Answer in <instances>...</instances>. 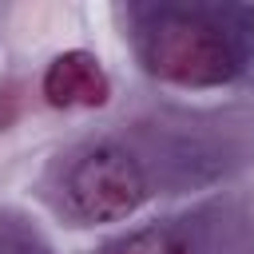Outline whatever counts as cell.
Instances as JSON below:
<instances>
[{
  "label": "cell",
  "mask_w": 254,
  "mask_h": 254,
  "mask_svg": "<svg viewBox=\"0 0 254 254\" xmlns=\"http://www.w3.org/2000/svg\"><path fill=\"white\" fill-rule=\"evenodd\" d=\"M143 64L179 87H214L238 75V36L210 8H159L143 24Z\"/></svg>",
  "instance_id": "1"
},
{
  "label": "cell",
  "mask_w": 254,
  "mask_h": 254,
  "mask_svg": "<svg viewBox=\"0 0 254 254\" xmlns=\"http://www.w3.org/2000/svg\"><path fill=\"white\" fill-rule=\"evenodd\" d=\"M147 198V175L139 159L119 143H95L75 159L64 179V210L91 226V222H119L139 210Z\"/></svg>",
  "instance_id": "2"
},
{
  "label": "cell",
  "mask_w": 254,
  "mask_h": 254,
  "mask_svg": "<svg viewBox=\"0 0 254 254\" xmlns=\"http://www.w3.org/2000/svg\"><path fill=\"white\" fill-rule=\"evenodd\" d=\"M44 95L52 107H103L111 95L107 71L91 52H64L44 71Z\"/></svg>",
  "instance_id": "3"
},
{
  "label": "cell",
  "mask_w": 254,
  "mask_h": 254,
  "mask_svg": "<svg viewBox=\"0 0 254 254\" xmlns=\"http://www.w3.org/2000/svg\"><path fill=\"white\" fill-rule=\"evenodd\" d=\"M107 254H190V242L175 226H143L107 246Z\"/></svg>",
  "instance_id": "4"
}]
</instances>
